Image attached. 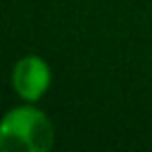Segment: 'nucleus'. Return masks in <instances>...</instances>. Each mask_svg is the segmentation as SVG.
I'll use <instances>...</instances> for the list:
<instances>
[{"mask_svg": "<svg viewBox=\"0 0 152 152\" xmlns=\"http://www.w3.org/2000/svg\"><path fill=\"white\" fill-rule=\"evenodd\" d=\"M52 85V69L47 61L36 54L23 56L11 72V87L25 103H36L47 94Z\"/></svg>", "mask_w": 152, "mask_h": 152, "instance_id": "2", "label": "nucleus"}, {"mask_svg": "<svg viewBox=\"0 0 152 152\" xmlns=\"http://www.w3.org/2000/svg\"><path fill=\"white\" fill-rule=\"evenodd\" d=\"M54 145V123L43 110L20 105L5 114L0 148L7 152H47Z\"/></svg>", "mask_w": 152, "mask_h": 152, "instance_id": "1", "label": "nucleus"}]
</instances>
